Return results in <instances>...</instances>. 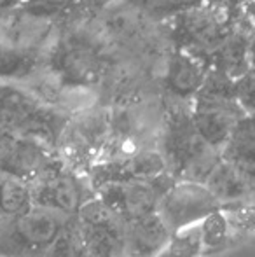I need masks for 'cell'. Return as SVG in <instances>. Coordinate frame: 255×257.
<instances>
[{"label":"cell","mask_w":255,"mask_h":257,"mask_svg":"<svg viewBox=\"0 0 255 257\" xmlns=\"http://www.w3.org/2000/svg\"><path fill=\"white\" fill-rule=\"evenodd\" d=\"M23 2H34V0H23Z\"/></svg>","instance_id":"d4e9b609"},{"label":"cell","mask_w":255,"mask_h":257,"mask_svg":"<svg viewBox=\"0 0 255 257\" xmlns=\"http://www.w3.org/2000/svg\"><path fill=\"white\" fill-rule=\"evenodd\" d=\"M121 257H136V255H131V254H126V252H124V254L121 255Z\"/></svg>","instance_id":"cb8c5ba5"},{"label":"cell","mask_w":255,"mask_h":257,"mask_svg":"<svg viewBox=\"0 0 255 257\" xmlns=\"http://www.w3.org/2000/svg\"><path fill=\"white\" fill-rule=\"evenodd\" d=\"M58 158V151L44 142L0 133V173L4 175L30 184Z\"/></svg>","instance_id":"7c38bea8"},{"label":"cell","mask_w":255,"mask_h":257,"mask_svg":"<svg viewBox=\"0 0 255 257\" xmlns=\"http://www.w3.org/2000/svg\"><path fill=\"white\" fill-rule=\"evenodd\" d=\"M248 60H250V68L255 70V37L250 42V49H248Z\"/></svg>","instance_id":"603a6c76"},{"label":"cell","mask_w":255,"mask_h":257,"mask_svg":"<svg viewBox=\"0 0 255 257\" xmlns=\"http://www.w3.org/2000/svg\"><path fill=\"white\" fill-rule=\"evenodd\" d=\"M34 206L72 217L96 196L86 173L70 168L62 158L48 166L30 182Z\"/></svg>","instance_id":"52a82bcc"},{"label":"cell","mask_w":255,"mask_h":257,"mask_svg":"<svg viewBox=\"0 0 255 257\" xmlns=\"http://www.w3.org/2000/svg\"><path fill=\"white\" fill-rule=\"evenodd\" d=\"M34 208L30 184L0 173V217H14Z\"/></svg>","instance_id":"ac0fdd59"},{"label":"cell","mask_w":255,"mask_h":257,"mask_svg":"<svg viewBox=\"0 0 255 257\" xmlns=\"http://www.w3.org/2000/svg\"><path fill=\"white\" fill-rule=\"evenodd\" d=\"M239 9L201 0L175 11L166 21L173 48L192 54L210 68V60L229 34Z\"/></svg>","instance_id":"3957f363"},{"label":"cell","mask_w":255,"mask_h":257,"mask_svg":"<svg viewBox=\"0 0 255 257\" xmlns=\"http://www.w3.org/2000/svg\"><path fill=\"white\" fill-rule=\"evenodd\" d=\"M44 257H88V248L77 215H72L67 220Z\"/></svg>","instance_id":"d6986e66"},{"label":"cell","mask_w":255,"mask_h":257,"mask_svg":"<svg viewBox=\"0 0 255 257\" xmlns=\"http://www.w3.org/2000/svg\"><path fill=\"white\" fill-rule=\"evenodd\" d=\"M204 184L218 200L220 208L255 200V182L224 159H220Z\"/></svg>","instance_id":"9a60e30c"},{"label":"cell","mask_w":255,"mask_h":257,"mask_svg":"<svg viewBox=\"0 0 255 257\" xmlns=\"http://www.w3.org/2000/svg\"><path fill=\"white\" fill-rule=\"evenodd\" d=\"M2 219H4V217H0V220H2Z\"/></svg>","instance_id":"484cf974"},{"label":"cell","mask_w":255,"mask_h":257,"mask_svg":"<svg viewBox=\"0 0 255 257\" xmlns=\"http://www.w3.org/2000/svg\"><path fill=\"white\" fill-rule=\"evenodd\" d=\"M177 184L170 172H163L150 180L114 182L100 187L96 196L126 222L157 212L163 196Z\"/></svg>","instance_id":"ba28073f"},{"label":"cell","mask_w":255,"mask_h":257,"mask_svg":"<svg viewBox=\"0 0 255 257\" xmlns=\"http://www.w3.org/2000/svg\"><path fill=\"white\" fill-rule=\"evenodd\" d=\"M110 135V107L95 103L72 112L60 137V158L70 168L86 173L100 159Z\"/></svg>","instance_id":"5b68a950"},{"label":"cell","mask_w":255,"mask_h":257,"mask_svg":"<svg viewBox=\"0 0 255 257\" xmlns=\"http://www.w3.org/2000/svg\"><path fill=\"white\" fill-rule=\"evenodd\" d=\"M218 208L220 203L206 187V184L177 180V184L163 196L157 213L163 217L171 233H175L184 227L199 224L204 217Z\"/></svg>","instance_id":"30bf717a"},{"label":"cell","mask_w":255,"mask_h":257,"mask_svg":"<svg viewBox=\"0 0 255 257\" xmlns=\"http://www.w3.org/2000/svg\"><path fill=\"white\" fill-rule=\"evenodd\" d=\"M222 159L255 182V115L245 114L239 119L222 149Z\"/></svg>","instance_id":"2e32d148"},{"label":"cell","mask_w":255,"mask_h":257,"mask_svg":"<svg viewBox=\"0 0 255 257\" xmlns=\"http://www.w3.org/2000/svg\"><path fill=\"white\" fill-rule=\"evenodd\" d=\"M88 257H121L126 248L128 222L103 203L91 198L77 212Z\"/></svg>","instance_id":"9c48e42d"},{"label":"cell","mask_w":255,"mask_h":257,"mask_svg":"<svg viewBox=\"0 0 255 257\" xmlns=\"http://www.w3.org/2000/svg\"><path fill=\"white\" fill-rule=\"evenodd\" d=\"M210 68L192 54L173 48L159 74V93L164 103H194Z\"/></svg>","instance_id":"8fae6325"},{"label":"cell","mask_w":255,"mask_h":257,"mask_svg":"<svg viewBox=\"0 0 255 257\" xmlns=\"http://www.w3.org/2000/svg\"><path fill=\"white\" fill-rule=\"evenodd\" d=\"M171 229L157 212L128 222L124 252L136 257H157L168 245Z\"/></svg>","instance_id":"5bb4252c"},{"label":"cell","mask_w":255,"mask_h":257,"mask_svg":"<svg viewBox=\"0 0 255 257\" xmlns=\"http://www.w3.org/2000/svg\"><path fill=\"white\" fill-rule=\"evenodd\" d=\"M157 151L177 180L204 184L220 163L222 153L199 135L192 119V103H164Z\"/></svg>","instance_id":"6da1fadb"},{"label":"cell","mask_w":255,"mask_h":257,"mask_svg":"<svg viewBox=\"0 0 255 257\" xmlns=\"http://www.w3.org/2000/svg\"><path fill=\"white\" fill-rule=\"evenodd\" d=\"M236 79L210 68L192 103V119L199 135L222 153L234 126L246 114L236 100Z\"/></svg>","instance_id":"277c9868"},{"label":"cell","mask_w":255,"mask_h":257,"mask_svg":"<svg viewBox=\"0 0 255 257\" xmlns=\"http://www.w3.org/2000/svg\"><path fill=\"white\" fill-rule=\"evenodd\" d=\"M21 4H23V0H0V20H2L4 16H7L11 11L20 7Z\"/></svg>","instance_id":"7402d4cb"},{"label":"cell","mask_w":255,"mask_h":257,"mask_svg":"<svg viewBox=\"0 0 255 257\" xmlns=\"http://www.w3.org/2000/svg\"><path fill=\"white\" fill-rule=\"evenodd\" d=\"M70 112L46 103L21 82L0 81V133L27 137L56 149Z\"/></svg>","instance_id":"7a4b0ae2"},{"label":"cell","mask_w":255,"mask_h":257,"mask_svg":"<svg viewBox=\"0 0 255 257\" xmlns=\"http://www.w3.org/2000/svg\"><path fill=\"white\" fill-rule=\"evenodd\" d=\"M70 217L34 206L0 220V257H44Z\"/></svg>","instance_id":"8992f818"},{"label":"cell","mask_w":255,"mask_h":257,"mask_svg":"<svg viewBox=\"0 0 255 257\" xmlns=\"http://www.w3.org/2000/svg\"><path fill=\"white\" fill-rule=\"evenodd\" d=\"M236 100L246 114L255 115V70L250 68L245 75L234 81Z\"/></svg>","instance_id":"44dd1931"},{"label":"cell","mask_w":255,"mask_h":257,"mask_svg":"<svg viewBox=\"0 0 255 257\" xmlns=\"http://www.w3.org/2000/svg\"><path fill=\"white\" fill-rule=\"evenodd\" d=\"M222 210L227 215L232 229L241 238L255 233V200L236 205H225L222 206Z\"/></svg>","instance_id":"ffe728a7"},{"label":"cell","mask_w":255,"mask_h":257,"mask_svg":"<svg viewBox=\"0 0 255 257\" xmlns=\"http://www.w3.org/2000/svg\"><path fill=\"white\" fill-rule=\"evenodd\" d=\"M201 226V245L203 250L201 255H211L225 250L229 247H234L243 240L229 222L224 210L218 208L204 217L199 222Z\"/></svg>","instance_id":"e0dca14e"},{"label":"cell","mask_w":255,"mask_h":257,"mask_svg":"<svg viewBox=\"0 0 255 257\" xmlns=\"http://www.w3.org/2000/svg\"><path fill=\"white\" fill-rule=\"evenodd\" d=\"M166 172L164 159L157 149H145L140 153L117 159H100L86 172L93 191L114 182L129 180H150Z\"/></svg>","instance_id":"4fadbf2b"}]
</instances>
